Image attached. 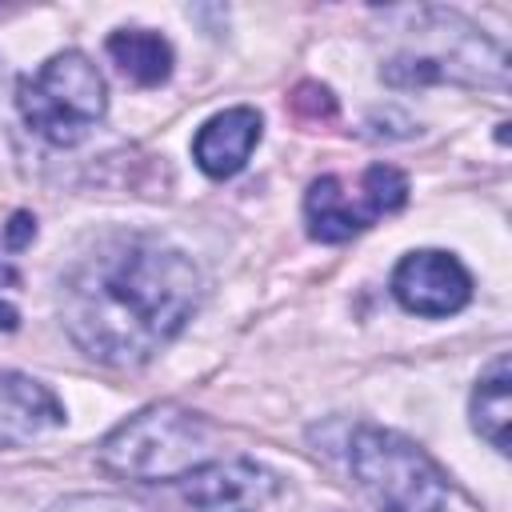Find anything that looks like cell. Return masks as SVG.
I'll use <instances>...</instances> for the list:
<instances>
[{"instance_id": "10", "label": "cell", "mask_w": 512, "mask_h": 512, "mask_svg": "<svg viewBox=\"0 0 512 512\" xmlns=\"http://www.w3.org/2000/svg\"><path fill=\"white\" fill-rule=\"evenodd\" d=\"M56 424H64V404L52 388L20 372H0V448L28 444Z\"/></svg>"}, {"instance_id": "11", "label": "cell", "mask_w": 512, "mask_h": 512, "mask_svg": "<svg viewBox=\"0 0 512 512\" xmlns=\"http://www.w3.org/2000/svg\"><path fill=\"white\" fill-rule=\"evenodd\" d=\"M112 64L140 88H156L172 76V44L152 28H120L108 36Z\"/></svg>"}, {"instance_id": "12", "label": "cell", "mask_w": 512, "mask_h": 512, "mask_svg": "<svg viewBox=\"0 0 512 512\" xmlns=\"http://www.w3.org/2000/svg\"><path fill=\"white\" fill-rule=\"evenodd\" d=\"M508 424H512V372H508V356H496L472 388V428L496 452H508Z\"/></svg>"}, {"instance_id": "13", "label": "cell", "mask_w": 512, "mask_h": 512, "mask_svg": "<svg viewBox=\"0 0 512 512\" xmlns=\"http://www.w3.org/2000/svg\"><path fill=\"white\" fill-rule=\"evenodd\" d=\"M292 108H296L300 116H308V120H320V116L328 120V116L336 112V96H332L324 84H312V80H308V84H300V88L292 92Z\"/></svg>"}, {"instance_id": "5", "label": "cell", "mask_w": 512, "mask_h": 512, "mask_svg": "<svg viewBox=\"0 0 512 512\" xmlns=\"http://www.w3.org/2000/svg\"><path fill=\"white\" fill-rule=\"evenodd\" d=\"M348 464L356 484L380 512H444L448 480L432 456L392 428L364 424L348 440Z\"/></svg>"}, {"instance_id": "2", "label": "cell", "mask_w": 512, "mask_h": 512, "mask_svg": "<svg viewBox=\"0 0 512 512\" xmlns=\"http://www.w3.org/2000/svg\"><path fill=\"white\" fill-rule=\"evenodd\" d=\"M216 428L180 404H152L136 416H128L116 432L100 444V464L112 476L160 484V480H184L200 464L216 460Z\"/></svg>"}, {"instance_id": "1", "label": "cell", "mask_w": 512, "mask_h": 512, "mask_svg": "<svg viewBox=\"0 0 512 512\" xmlns=\"http://www.w3.org/2000/svg\"><path fill=\"white\" fill-rule=\"evenodd\" d=\"M204 276L160 236H112L60 280V324L80 352L112 368L152 360L196 312Z\"/></svg>"}, {"instance_id": "6", "label": "cell", "mask_w": 512, "mask_h": 512, "mask_svg": "<svg viewBox=\"0 0 512 512\" xmlns=\"http://www.w3.org/2000/svg\"><path fill=\"white\" fill-rule=\"evenodd\" d=\"M408 200V176L392 164H372L356 184L340 176H320L304 192V220L308 236L320 244L352 240L356 232L372 228L380 216L400 212Z\"/></svg>"}, {"instance_id": "8", "label": "cell", "mask_w": 512, "mask_h": 512, "mask_svg": "<svg viewBox=\"0 0 512 512\" xmlns=\"http://www.w3.org/2000/svg\"><path fill=\"white\" fill-rule=\"evenodd\" d=\"M180 484L192 512H264L276 496V476L252 460H208Z\"/></svg>"}, {"instance_id": "4", "label": "cell", "mask_w": 512, "mask_h": 512, "mask_svg": "<svg viewBox=\"0 0 512 512\" xmlns=\"http://www.w3.org/2000/svg\"><path fill=\"white\" fill-rule=\"evenodd\" d=\"M16 108L24 124L48 144H80L108 108V88L100 68L84 52H56L36 72L20 76Z\"/></svg>"}, {"instance_id": "3", "label": "cell", "mask_w": 512, "mask_h": 512, "mask_svg": "<svg viewBox=\"0 0 512 512\" xmlns=\"http://www.w3.org/2000/svg\"><path fill=\"white\" fill-rule=\"evenodd\" d=\"M420 36L432 44H404L396 48L380 76L392 88H424V84H492L504 88L508 76V56L500 44L480 36L464 16L444 12V8H408Z\"/></svg>"}, {"instance_id": "9", "label": "cell", "mask_w": 512, "mask_h": 512, "mask_svg": "<svg viewBox=\"0 0 512 512\" xmlns=\"http://www.w3.org/2000/svg\"><path fill=\"white\" fill-rule=\"evenodd\" d=\"M256 140H260V112L244 108V104L224 108V112L208 116L200 124V132L192 136V160L204 176L228 180L248 164Z\"/></svg>"}, {"instance_id": "15", "label": "cell", "mask_w": 512, "mask_h": 512, "mask_svg": "<svg viewBox=\"0 0 512 512\" xmlns=\"http://www.w3.org/2000/svg\"><path fill=\"white\" fill-rule=\"evenodd\" d=\"M0 328H16V308L12 304H0Z\"/></svg>"}, {"instance_id": "7", "label": "cell", "mask_w": 512, "mask_h": 512, "mask_svg": "<svg viewBox=\"0 0 512 512\" xmlns=\"http://www.w3.org/2000/svg\"><path fill=\"white\" fill-rule=\"evenodd\" d=\"M392 296L416 316H452L472 300L468 268L440 248L408 252L392 272Z\"/></svg>"}, {"instance_id": "14", "label": "cell", "mask_w": 512, "mask_h": 512, "mask_svg": "<svg viewBox=\"0 0 512 512\" xmlns=\"http://www.w3.org/2000/svg\"><path fill=\"white\" fill-rule=\"evenodd\" d=\"M52 512H156V508H144V504L120 500V496H76V500L56 504Z\"/></svg>"}]
</instances>
